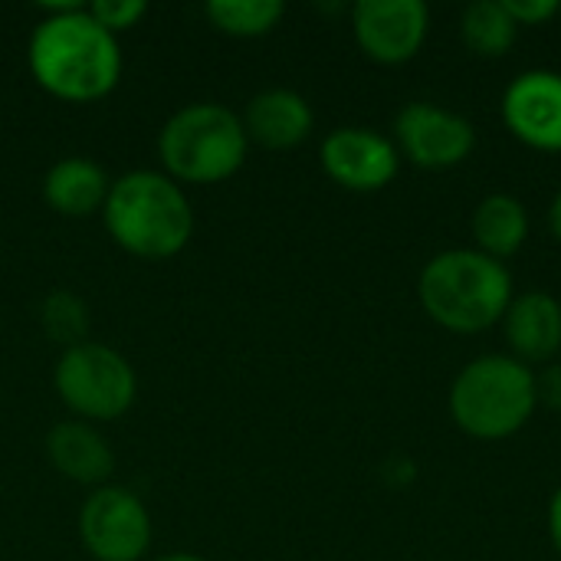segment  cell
<instances>
[{
    "instance_id": "cell-20",
    "label": "cell",
    "mask_w": 561,
    "mask_h": 561,
    "mask_svg": "<svg viewBox=\"0 0 561 561\" xmlns=\"http://www.w3.org/2000/svg\"><path fill=\"white\" fill-rule=\"evenodd\" d=\"M108 33H125L131 26H138L148 13V3L145 0H95L85 7Z\"/></svg>"
},
{
    "instance_id": "cell-18",
    "label": "cell",
    "mask_w": 561,
    "mask_h": 561,
    "mask_svg": "<svg viewBox=\"0 0 561 561\" xmlns=\"http://www.w3.org/2000/svg\"><path fill=\"white\" fill-rule=\"evenodd\" d=\"M204 13L220 33L253 39V36H266L270 30H276L286 7L279 0H210Z\"/></svg>"
},
{
    "instance_id": "cell-8",
    "label": "cell",
    "mask_w": 561,
    "mask_h": 561,
    "mask_svg": "<svg viewBox=\"0 0 561 561\" xmlns=\"http://www.w3.org/2000/svg\"><path fill=\"white\" fill-rule=\"evenodd\" d=\"M394 141L398 151L417 168H454L470 158L477 148L473 125L434 102H411L394 118Z\"/></svg>"
},
{
    "instance_id": "cell-23",
    "label": "cell",
    "mask_w": 561,
    "mask_h": 561,
    "mask_svg": "<svg viewBox=\"0 0 561 561\" xmlns=\"http://www.w3.org/2000/svg\"><path fill=\"white\" fill-rule=\"evenodd\" d=\"M549 539H552L556 552L561 556V486L556 490L552 503H549Z\"/></svg>"
},
{
    "instance_id": "cell-5",
    "label": "cell",
    "mask_w": 561,
    "mask_h": 561,
    "mask_svg": "<svg viewBox=\"0 0 561 561\" xmlns=\"http://www.w3.org/2000/svg\"><path fill=\"white\" fill-rule=\"evenodd\" d=\"M247 151L243 118L224 102H191L158 131V158L178 184H220L243 168Z\"/></svg>"
},
{
    "instance_id": "cell-7",
    "label": "cell",
    "mask_w": 561,
    "mask_h": 561,
    "mask_svg": "<svg viewBox=\"0 0 561 561\" xmlns=\"http://www.w3.org/2000/svg\"><path fill=\"white\" fill-rule=\"evenodd\" d=\"M79 539L95 561H141L151 549V513L128 486H95L79 510Z\"/></svg>"
},
{
    "instance_id": "cell-1",
    "label": "cell",
    "mask_w": 561,
    "mask_h": 561,
    "mask_svg": "<svg viewBox=\"0 0 561 561\" xmlns=\"http://www.w3.org/2000/svg\"><path fill=\"white\" fill-rule=\"evenodd\" d=\"M26 62L39 89L62 102H95L122 79V46L82 3H43Z\"/></svg>"
},
{
    "instance_id": "cell-11",
    "label": "cell",
    "mask_w": 561,
    "mask_h": 561,
    "mask_svg": "<svg viewBox=\"0 0 561 561\" xmlns=\"http://www.w3.org/2000/svg\"><path fill=\"white\" fill-rule=\"evenodd\" d=\"M506 128L536 151H561V72H519L503 92Z\"/></svg>"
},
{
    "instance_id": "cell-3",
    "label": "cell",
    "mask_w": 561,
    "mask_h": 561,
    "mask_svg": "<svg viewBox=\"0 0 561 561\" xmlns=\"http://www.w3.org/2000/svg\"><path fill=\"white\" fill-rule=\"evenodd\" d=\"M417 296L437 325L457 335H477L503 322L513 302V273L477 247L444 250L421 270Z\"/></svg>"
},
{
    "instance_id": "cell-16",
    "label": "cell",
    "mask_w": 561,
    "mask_h": 561,
    "mask_svg": "<svg viewBox=\"0 0 561 561\" xmlns=\"http://www.w3.org/2000/svg\"><path fill=\"white\" fill-rule=\"evenodd\" d=\"M529 237V210L513 194H490L473 210V240L477 250L493 260H510L523 250Z\"/></svg>"
},
{
    "instance_id": "cell-21",
    "label": "cell",
    "mask_w": 561,
    "mask_h": 561,
    "mask_svg": "<svg viewBox=\"0 0 561 561\" xmlns=\"http://www.w3.org/2000/svg\"><path fill=\"white\" fill-rule=\"evenodd\" d=\"M516 26H542L559 13V0H503Z\"/></svg>"
},
{
    "instance_id": "cell-25",
    "label": "cell",
    "mask_w": 561,
    "mask_h": 561,
    "mask_svg": "<svg viewBox=\"0 0 561 561\" xmlns=\"http://www.w3.org/2000/svg\"><path fill=\"white\" fill-rule=\"evenodd\" d=\"M154 561H207L204 556H197V552H168V556H158Z\"/></svg>"
},
{
    "instance_id": "cell-13",
    "label": "cell",
    "mask_w": 561,
    "mask_h": 561,
    "mask_svg": "<svg viewBox=\"0 0 561 561\" xmlns=\"http://www.w3.org/2000/svg\"><path fill=\"white\" fill-rule=\"evenodd\" d=\"M46 457L53 470L79 486H105L115 470L108 440L85 421H59L46 434Z\"/></svg>"
},
{
    "instance_id": "cell-15",
    "label": "cell",
    "mask_w": 561,
    "mask_h": 561,
    "mask_svg": "<svg viewBox=\"0 0 561 561\" xmlns=\"http://www.w3.org/2000/svg\"><path fill=\"white\" fill-rule=\"evenodd\" d=\"M108 191H112V178L105 174V168L82 154L59 158L43 174V201L62 217L99 214L105 207Z\"/></svg>"
},
{
    "instance_id": "cell-24",
    "label": "cell",
    "mask_w": 561,
    "mask_h": 561,
    "mask_svg": "<svg viewBox=\"0 0 561 561\" xmlns=\"http://www.w3.org/2000/svg\"><path fill=\"white\" fill-rule=\"evenodd\" d=\"M549 227H552V237L561 243V191L556 194L552 207H549Z\"/></svg>"
},
{
    "instance_id": "cell-17",
    "label": "cell",
    "mask_w": 561,
    "mask_h": 561,
    "mask_svg": "<svg viewBox=\"0 0 561 561\" xmlns=\"http://www.w3.org/2000/svg\"><path fill=\"white\" fill-rule=\"evenodd\" d=\"M460 33L477 56H503L516 43L519 26L503 7V0H477L463 10Z\"/></svg>"
},
{
    "instance_id": "cell-2",
    "label": "cell",
    "mask_w": 561,
    "mask_h": 561,
    "mask_svg": "<svg viewBox=\"0 0 561 561\" xmlns=\"http://www.w3.org/2000/svg\"><path fill=\"white\" fill-rule=\"evenodd\" d=\"M108 237L138 260H171L194 233V210L178 181L164 171H128L112 181L102 207Z\"/></svg>"
},
{
    "instance_id": "cell-9",
    "label": "cell",
    "mask_w": 561,
    "mask_h": 561,
    "mask_svg": "<svg viewBox=\"0 0 561 561\" xmlns=\"http://www.w3.org/2000/svg\"><path fill=\"white\" fill-rule=\"evenodd\" d=\"M431 13L424 0H358L352 7V30L362 53L381 66L414 59L427 39Z\"/></svg>"
},
{
    "instance_id": "cell-4",
    "label": "cell",
    "mask_w": 561,
    "mask_h": 561,
    "mask_svg": "<svg viewBox=\"0 0 561 561\" xmlns=\"http://www.w3.org/2000/svg\"><path fill=\"white\" fill-rule=\"evenodd\" d=\"M539 408L536 371L513 355H480L450 385V417L477 440L519 434Z\"/></svg>"
},
{
    "instance_id": "cell-10",
    "label": "cell",
    "mask_w": 561,
    "mask_h": 561,
    "mask_svg": "<svg viewBox=\"0 0 561 561\" xmlns=\"http://www.w3.org/2000/svg\"><path fill=\"white\" fill-rule=\"evenodd\" d=\"M319 158H322V171L335 184L358 194L388 187L401 168V151L391 138H385L375 128H355V125L329 131L319 148Z\"/></svg>"
},
{
    "instance_id": "cell-19",
    "label": "cell",
    "mask_w": 561,
    "mask_h": 561,
    "mask_svg": "<svg viewBox=\"0 0 561 561\" xmlns=\"http://www.w3.org/2000/svg\"><path fill=\"white\" fill-rule=\"evenodd\" d=\"M43 329L53 342H59L62 348H72L79 342H89V309L79 296L56 289L43 299Z\"/></svg>"
},
{
    "instance_id": "cell-14",
    "label": "cell",
    "mask_w": 561,
    "mask_h": 561,
    "mask_svg": "<svg viewBox=\"0 0 561 561\" xmlns=\"http://www.w3.org/2000/svg\"><path fill=\"white\" fill-rule=\"evenodd\" d=\"M503 329L513 358H519L523 365L552 362L561 352V302L542 289L513 296L503 316Z\"/></svg>"
},
{
    "instance_id": "cell-6",
    "label": "cell",
    "mask_w": 561,
    "mask_h": 561,
    "mask_svg": "<svg viewBox=\"0 0 561 561\" xmlns=\"http://www.w3.org/2000/svg\"><path fill=\"white\" fill-rule=\"evenodd\" d=\"M53 385L59 401L76 414V421H118L131 411L138 398V375L131 362L112 345L79 342L62 348Z\"/></svg>"
},
{
    "instance_id": "cell-22",
    "label": "cell",
    "mask_w": 561,
    "mask_h": 561,
    "mask_svg": "<svg viewBox=\"0 0 561 561\" xmlns=\"http://www.w3.org/2000/svg\"><path fill=\"white\" fill-rule=\"evenodd\" d=\"M536 385H539V401H546L549 408L561 411V362L549 365L542 375H536Z\"/></svg>"
},
{
    "instance_id": "cell-12",
    "label": "cell",
    "mask_w": 561,
    "mask_h": 561,
    "mask_svg": "<svg viewBox=\"0 0 561 561\" xmlns=\"http://www.w3.org/2000/svg\"><path fill=\"white\" fill-rule=\"evenodd\" d=\"M243 128L247 138L270 148V151H286L302 145L312 135L316 115L306 95L296 89H263L256 92L247 108H243Z\"/></svg>"
}]
</instances>
